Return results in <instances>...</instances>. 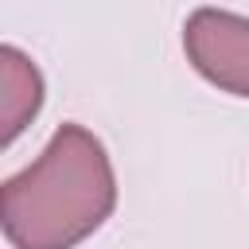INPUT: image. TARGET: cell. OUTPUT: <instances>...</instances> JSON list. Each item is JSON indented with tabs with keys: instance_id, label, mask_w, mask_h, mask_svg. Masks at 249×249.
<instances>
[{
	"instance_id": "6da1fadb",
	"label": "cell",
	"mask_w": 249,
	"mask_h": 249,
	"mask_svg": "<svg viewBox=\"0 0 249 249\" xmlns=\"http://www.w3.org/2000/svg\"><path fill=\"white\" fill-rule=\"evenodd\" d=\"M117 206L105 144L86 124H62L43 156L0 187V226L12 249H74Z\"/></svg>"
},
{
	"instance_id": "7a4b0ae2",
	"label": "cell",
	"mask_w": 249,
	"mask_h": 249,
	"mask_svg": "<svg viewBox=\"0 0 249 249\" xmlns=\"http://www.w3.org/2000/svg\"><path fill=\"white\" fill-rule=\"evenodd\" d=\"M187 62L218 89L249 97V19L222 8H195L183 23Z\"/></svg>"
},
{
	"instance_id": "3957f363",
	"label": "cell",
	"mask_w": 249,
	"mask_h": 249,
	"mask_svg": "<svg viewBox=\"0 0 249 249\" xmlns=\"http://www.w3.org/2000/svg\"><path fill=\"white\" fill-rule=\"evenodd\" d=\"M43 109V74L12 43L0 47V144H12Z\"/></svg>"
}]
</instances>
